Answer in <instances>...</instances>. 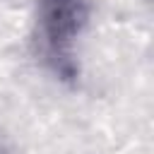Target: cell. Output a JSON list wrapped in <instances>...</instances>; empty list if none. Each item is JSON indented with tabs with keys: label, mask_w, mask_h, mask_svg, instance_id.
I'll return each mask as SVG.
<instances>
[{
	"label": "cell",
	"mask_w": 154,
	"mask_h": 154,
	"mask_svg": "<svg viewBox=\"0 0 154 154\" xmlns=\"http://www.w3.org/2000/svg\"><path fill=\"white\" fill-rule=\"evenodd\" d=\"M89 0H36L34 41L41 60L60 77L75 79V46L89 24Z\"/></svg>",
	"instance_id": "1"
}]
</instances>
